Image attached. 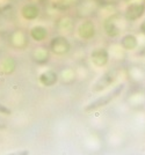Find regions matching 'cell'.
Wrapping results in <instances>:
<instances>
[{
	"mask_svg": "<svg viewBox=\"0 0 145 155\" xmlns=\"http://www.w3.org/2000/svg\"><path fill=\"white\" fill-rule=\"evenodd\" d=\"M145 16L144 0H130L123 8L122 18L125 22H138Z\"/></svg>",
	"mask_w": 145,
	"mask_h": 155,
	"instance_id": "obj_1",
	"label": "cell"
},
{
	"mask_svg": "<svg viewBox=\"0 0 145 155\" xmlns=\"http://www.w3.org/2000/svg\"><path fill=\"white\" fill-rule=\"evenodd\" d=\"M125 20L120 18L116 14H110L108 15L102 23V28H103V32L108 37L110 38H116L121 36V34L123 31V23Z\"/></svg>",
	"mask_w": 145,
	"mask_h": 155,
	"instance_id": "obj_2",
	"label": "cell"
},
{
	"mask_svg": "<svg viewBox=\"0 0 145 155\" xmlns=\"http://www.w3.org/2000/svg\"><path fill=\"white\" fill-rule=\"evenodd\" d=\"M124 88H125L124 82H122V84H117V86H115V87H113L112 91H108L106 95L99 96L96 100H94L93 102H91V103L88 104V105L86 107V111L99 109V108H101V107H105V105H107L108 103H110L114 98H116L122 91H124Z\"/></svg>",
	"mask_w": 145,
	"mask_h": 155,
	"instance_id": "obj_3",
	"label": "cell"
},
{
	"mask_svg": "<svg viewBox=\"0 0 145 155\" xmlns=\"http://www.w3.org/2000/svg\"><path fill=\"white\" fill-rule=\"evenodd\" d=\"M120 71L117 68H112L109 71L105 72L101 77L95 81V84H93L92 91L94 93H100V91H103L108 88H110L112 86L115 84L116 80L119 79Z\"/></svg>",
	"mask_w": 145,
	"mask_h": 155,
	"instance_id": "obj_4",
	"label": "cell"
},
{
	"mask_svg": "<svg viewBox=\"0 0 145 155\" xmlns=\"http://www.w3.org/2000/svg\"><path fill=\"white\" fill-rule=\"evenodd\" d=\"M77 35L84 41H89L96 35V25L92 19L81 20L77 26Z\"/></svg>",
	"mask_w": 145,
	"mask_h": 155,
	"instance_id": "obj_5",
	"label": "cell"
},
{
	"mask_svg": "<svg viewBox=\"0 0 145 155\" xmlns=\"http://www.w3.org/2000/svg\"><path fill=\"white\" fill-rule=\"evenodd\" d=\"M91 61L95 67H99V68H103L107 65L109 64V60H110V52L109 50L105 48V46H99V48H95L93 49L91 52Z\"/></svg>",
	"mask_w": 145,
	"mask_h": 155,
	"instance_id": "obj_6",
	"label": "cell"
},
{
	"mask_svg": "<svg viewBox=\"0 0 145 155\" xmlns=\"http://www.w3.org/2000/svg\"><path fill=\"white\" fill-rule=\"evenodd\" d=\"M42 9L36 2H25L19 9V14L22 19L28 22L36 21L41 16Z\"/></svg>",
	"mask_w": 145,
	"mask_h": 155,
	"instance_id": "obj_7",
	"label": "cell"
},
{
	"mask_svg": "<svg viewBox=\"0 0 145 155\" xmlns=\"http://www.w3.org/2000/svg\"><path fill=\"white\" fill-rule=\"evenodd\" d=\"M120 45L124 51H136L138 50L140 46L138 35L133 34V32H125L123 35H121L120 38Z\"/></svg>",
	"mask_w": 145,
	"mask_h": 155,
	"instance_id": "obj_8",
	"label": "cell"
},
{
	"mask_svg": "<svg viewBox=\"0 0 145 155\" xmlns=\"http://www.w3.org/2000/svg\"><path fill=\"white\" fill-rule=\"evenodd\" d=\"M49 48H50V50L53 53L62 56V54H65V53H67V52L70 51L71 44L67 41V38L64 37V36H56V37H53L50 41Z\"/></svg>",
	"mask_w": 145,
	"mask_h": 155,
	"instance_id": "obj_9",
	"label": "cell"
},
{
	"mask_svg": "<svg viewBox=\"0 0 145 155\" xmlns=\"http://www.w3.org/2000/svg\"><path fill=\"white\" fill-rule=\"evenodd\" d=\"M48 35H49V30L43 25H35L29 30L30 38L33 39V41H35V42H37V43L46 41L48 38Z\"/></svg>",
	"mask_w": 145,
	"mask_h": 155,
	"instance_id": "obj_10",
	"label": "cell"
},
{
	"mask_svg": "<svg viewBox=\"0 0 145 155\" xmlns=\"http://www.w3.org/2000/svg\"><path fill=\"white\" fill-rule=\"evenodd\" d=\"M57 80H58V75L53 71H46L40 75V82L46 87L53 86L57 82Z\"/></svg>",
	"mask_w": 145,
	"mask_h": 155,
	"instance_id": "obj_11",
	"label": "cell"
},
{
	"mask_svg": "<svg viewBox=\"0 0 145 155\" xmlns=\"http://www.w3.org/2000/svg\"><path fill=\"white\" fill-rule=\"evenodd\" d=\"M129 77L136 82H142L145 79V72L139 66H132L129 70Z\"/></svg>",
	"mask_w": 145,
	"mask_h": 155,
	"instance_id": "obj_12",
	"label": "cell"
},
{
	"mask_svg": "<svg viewBox=\"0 0 145 155\" xmlns=\"http://www.w3.org/2000/svg\"><path fill=\"white\" fill-rule=\"evenodd\" d=\"M129 103L131 104L132 107H137V108L145 105V94L142 91L133 93L131 96L129 97Z\"/></svg>",
	"mask_w": 145,
	"mask_h": 155,
	"instance_id": "obj_13",
	"label": "cell"
},
{
	"mask_svg": "<svg viewBox=\"0 0 145 155\" xmlns=\"http://www.w3.org/2000/svg\"><path fill=\"white\" fill-rule=\"evenodd\" d=\"M138 31H139V34L143 36V37H145V16L140 20V22H139Z\"/></svg>",
	"mask_w": 145,
	"mask_h": 155,
	"instance_id": "obj_14",
	"label": "cell"
},
{
	"mask_svg": "<svg viewBox=\"0 0 145 155\" xmlns=\"http://www.w3.org/2000/svg\"><path fill=\"white\" fill-rule=\"evenodd\" d=\"M0 114H2V115H11L12 110L9 109V108H7L6 105H4L2 103H0Z\"/></svg>",
	"mask_w": 145,
	"mask_h": 155,
	"instance_id": "obj_15",
	"label": "cell"
},
{
	"mask_svg": "<svg viewBox=\"0 0 145 155\" xmlns=\"http://www.w3.org/2000/svg\"><path fill=\"white\" fill-rule=\"evenodd\" d=\"M7 155H29V152L28 150H19V152H14V153H11V154Z\"/></svg>",
	"mask_w": 145,
	"mask_h": 155,
	"instance_id": "obj_16",
	"label": "cell"
},
{
	"mask_svg": "<svg viewBox=\"0 0 145 155\" xmlns=\"http://www.w3.org/2000/svg\"><path fill=\"white\" fill-rule=\"evenodd\" d=\"M55 1H60V0H55Z\"/></svg>",
	"mask_w": 145,
	"mask_h": 155,
	"instance_id": "obj_17",
	"label": "cell"
},
{
	"mask_svg": "<svg viewBox=\"0 0 145 155\" xmlns=\"http://www.w3.org/2000/svg\"><path fill=\"white\" fill-rule=\"evenodd\" d=\"M1 1H2V0H0V2H1Z\"/></svg>",
	"mask_w": 145,
	"mask_h": 155,
	"instance_id": "obj_18",
	"label": "cell"
},
{
	"mask_svg": "<svg viewBox=\"0 0 145 155\" xmlns=\"http://www.w3.org/2000/svg\"><path fill=\"white\" fill-rule=\"evenodd\" d=\"M144 1H145V0H144Z\"/></svg>",
	"mask_w": 145,
	"mask_h": 155,
	"instance_id": "obj_19",
	"label": "cell"
}]
</instances>
